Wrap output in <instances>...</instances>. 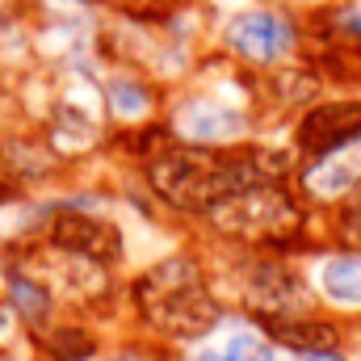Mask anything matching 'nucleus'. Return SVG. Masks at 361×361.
<instances>
[{
  "mask_svg": "<svg viewBox=\"0 0 361 361\" xmlns=\"http://www.w3.org/2000/svg\"><path fill=\"white\" fill-rule=\"evenodd\" d=\"M294 169L298 156L281 135H261L244 147H189L173 139L139 169V180L177 231H193L231 193L265 180H294Z\"/></svg>",
  "mask_w": 361,
  "mask_h": 361,
  "instance_id": "f257e3e1",
  "label": "nucleus"
},
{
  "mask_svg": "<svg viewBox=\"0 0 361 361\" xmlns=\"http://www.w3.org/2000/svg\"><path fill=\"white\" fill-rule=\"evenodd\" d=\"M126 315L135 332L169 349H189L197 341L219 336L231 315V302L214 281L210 252L193 240L152 257L126 277Z\"/></svg>",
  "mask_w": 361,
  "mask_h": 361,
  "instance_id": "f03ea898",
  "label": "nucleus"
},
{
  "mask_svg": "<svg viewBox=\"0 0 361 361\" xmlns=\"http://www.w3.org/2000/svg\"><path fill=\"white\" fill-rule=\"evenodd\" d=\"M311 223H315V210L302 202L294 180H265V185H252V189L219 202L193 227V235L214 248L294 257V252L311 248Z\"/></svg>",
  "mask_w": 361,
  "mask_h": 361,
  "instance_id": "7ed1b4c3",
  "label": "nucleus"
},
{
  "mask_svg": "<svg viewBox=\"0 0 361 361\" xmlns=\"http://www.w3.org/2000/svg\"><path fill=\"white\" fill-rule=\"evenodd\" d=\"M210 47L235 59L240 68L265 76L307 55V17L273 0H244L219 13Z\"/></svg>",
  "mask_w": 361,
  "mask_h": 361,
  "instance_id": "20e7f679",
  "label": "nucleus"
},
{
  "mask_svg": "<svg viewBox=\"0 0 361 361\" xmlns=\"http://www.w3.org/2000/svg\"><path fill=\"white\" fill-rule=\"evenodd\" d=\"M281 139L290 143V152L302 160H319L332 156L341 147H353L361 139V92H345V89H328L319 101H311L307 109H298Z\"/></svg>",
  "mask_w": 361,
  "mask_h": 361,
  "instance_id": "39448f33",
  "label": "nucleus"
},
{
  "mask_svg": "<svg viewBox=\"0 0 361 361\" xmlns=\"http://www.w3.org/2000/svg\"><path fill=\"white\" fill-rule=\"evenodd\" d=\"M0 177L8 180L21 197H34V193H55V189L72 185L76 169L51 147L42 126L17 122V126L0 130Z\"/></svg>",
  "mask_w": 361,
  "mask_h": 361,
  "instance_id": "423d86ee",
  "label": "nucleus"
},
{
  "mask_svg": "<svg viewBox=\"0 0 361 361\" xmlns=\"http://www.w3.org/2000/svg\"><path fill=\"white\" fill-rule=\"evenodd\" d=\"M101 101H105L109 126H114V130H126V126H143V122L164 118L169 89L156 85V80H152L147 72H139V68L105 63V72H101Z\"/></svg>",
  "mask_w": 361,
  "mask_h": 361,
  "instance_id": "0eeeda50",
  "label": "nucleus"
},
{
  "mask_svg": "<svg viewBox=\"0 0 361 361\" xmlns=\"http://www.w3.org/2000/svg\"><path fill=\"white\" fill-rule=\"evenodd\" d=\"M294 189L302 193V202L311 210H336L341 202L361 193V139L353 147L332 152V156L302 160L294 169Z\"/></svg>",
  "mask_w": 361,
  "mask_h": 361,
  "instance_id": "6e6552de",
  "label": "nucleus"
},
{
  "mask_svg": "<svg viewBox=\"0 0 361 361\" xmlns=\"http://www.w3.org/2000/svg\"><path fill=\"white\" fill-rule=\"evenodd\" d=\"M311 290L324 307L341 311V315H361V252L353 248H311Z\"/></svg>",
  "mask_w": 361,
  "mask_h": 361,
  "instance_id": "1a4fd4ad",
  "label": "nucleus"
},
{
  "mask_svg": "<svg viewBox=\"0 0 361 361\" xmlns=\"http://www.w3.org/2000/svg\"><path fill=\"white\" fill-rule=\"evenodd\" d=\"M265 336L281 353L298 357V353H319V349H345V328L319 311H307V315H286V319H265L261 324Z\"/></svg>",
  "mask_w": 361,
  "mask_h": 361,
  "instance_id": "9d476101",
  "label": "nucleus"
},
{
  "mask_svg": "<svg viewBox=\"0 0 361 361\" xmlns=\"http://www.w3.org/2000/svg\"><path fill=\"white\" fill-rule=\"evenodd\" d=\"M42 361H101L105 353V332L101 324L80 319V315H59L51 328L34 336Z\"/></svg>",
  "mask_w": 361,
  "mask_h": 361,
  "instance_id": "9b49d317",
  "label": "nucleus"
},
{
  "mask_svg": "<svg viewBox=\"0 0 361 361\" xmlns=\"http://www.w3.org/2000/svg\"><path fill=\"white\" fill-rule=\"evenodd\" d=\"M177 361H223V349H219V341L210 336V341H197V345H189V349H177Z\"/></svg>",
  "mask_w": 361,
  "mask_h": 361,
  "instance_id": "f8f14e48",
  "label": "nucleus"
},
{
  "mask_svg": "<svg viewBox=\"0 0 361 361\" xmlns=\"http://www.w3.org/2000/svg\"><path fill=\"white\" fill-rule=\"evenodd\" d=\"M273 4H286V8H294V13H315V8H324V4H332V0H273Z\"/></svg>",
  "mask_w": 361,
  "mask_h": 361,
  "instance_id": "ddd939ff",
  "label": "nucleus"
},
{
  "mask_svg": "<svg viewBox=\"0 0 361 361\" xmlns=\"http://www.w3.org/2000/svg\"><path fill=\"white\" fill-rule=\"evenodd\" d=\"M294 361H349L345 349H319V353H298Z\"/></svg>",
  "mask_w": 361,
  "mask_h": 361,
  "instance_id": "4468645a",
  "label": "nucleus"
},
{
  "mask_svg": "<svg viewBox=\"0 0 361 361\" xmlns=\"http://www.w3.org/2000/svg\"><path fill=\"white\" fill-rule=\"evenodd\" d=\"M17 202H21V193H17V189H13L4 177H0V214H4V210H13Z\"/></svg>",
  "mask_w": 361,
  "mask_h": 361,
  "instance_id": "2eb2a0df",
  "label": "nucleus"
},
{
  "mask_svg": "<svg viewBox=\"0 0 361 361\" xmlns=\"http://www.w3.org/2000/svg\"><path fill=\"white\" fill-rule=\"evenodd\" d=\"M273 361H294V357H290V353H277V357H273Z\"/></svg>",
  "mask_w": 361,
  "mask_h": 361,
  "instance_id": "dca6fc26",
  "label": "nucleus"
},
{
  "mask_svg": "<svg viewBox=\"0 0 361 361\" xmlns=\"http://www.w3.org/2000/svg\"><path fill=\"white\" fill-rule=\"evenodd\" d=\"M92 4H101V8H109V0H92Z\"/></svg>",
  "mask_w": 361,
  "mask_h": 361,
  "instance_id": "f3484780",
  "label": "nucleus"
},
{
  "mask_svg": "<svg viewBox=\"0 0 361 361\" xmlns=\"http://www.w3.org/2000/svg\"><path fill=\"white\" fill-rule=\"evenodd\" d=\"M0 252H4V231H0Z\"/></svg>",
  "mask_w": 361,
  "mask_h": 361,
  "instance_id": "a211bd4d",
  "label": "nucleus"
}]
</instances>
